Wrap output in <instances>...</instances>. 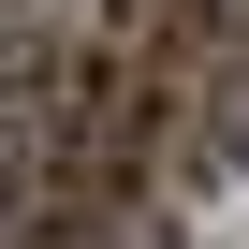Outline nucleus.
<instances>
[{"mask_svg":"<svg viewBox=\"0 0 249 249\" xmlns=\"http://www.w3.org/2000/svg\"><path fill=\"white\" fill-rule=\"evenodd\" d=\"M73 59L59 30H0V249H30L44 191H59V103H73Z\"/></svg>","mask_w":249,"mask_h":249,"instance_id":"obj_1","label":"nucleus"}]
</instances>
